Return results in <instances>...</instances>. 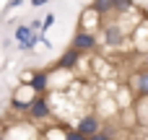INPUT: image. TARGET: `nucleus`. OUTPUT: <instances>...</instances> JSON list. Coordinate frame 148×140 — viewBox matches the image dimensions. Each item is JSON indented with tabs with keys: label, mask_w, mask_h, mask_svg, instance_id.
Instances as JSON below:
<instances>
[{
	"label": "nucleus",
	"mask_w": 148,
	"mask_h": 140,
	"mask_svg": "<svg viewBox=\"0 0 148 140\" xmlns=\"http://www.w3.org/2000/svg\"><path fill=\"white\" fill-rule=\"evenodd\" d=\"M99 36H101V44H104L107 49H117V47L130 44V36L122 31V26L117 23L114 16H112V18H104V23H101V29H99Z\"/></svg>",
	"instance_id": "nucleus-1"
},
{
	"label": "nucleus",
	"mask_w": 148,
	"mask_h": 140,
	"mask_svg": "<svg viewBox=\"0 0 148 140\" xmlns=\"http://www.w3.org/2000/svg\"><path fill=\"white\" fill-rule=\"evenodd\" d=\"M73 130H75V132H81L83 138L88 140L91 135H96V132H101V117H99L96 112H88V114H81V117L75 120V125H73Z\"/></svg>",
	"instance_id": "nucleus-2"
},
{
	"label": "nucleus",
	"mask_w": 148,
	"mask_h": 140,
	"mask_svg": "<svg viewBox=\"0 0 148 140\" xmlns=\"http://www.w3.org/2000/svg\"><path fill=\"white\" fill-rule=\"evenodd\" d=\"M34 125L39 122H49L52 120V107H49V96H36L29 107V114H26Z\"/></svg>",
	"instance_id": "nucleus-3"
},
{
	"label": "nucleus",
	"mask_w": 148,
	"mask_h": 140,
	"mask_svg": "<svg viewBox=\"0 0 148 140\" xmlns=\"http://www.w3.org/2000/svg\"><path fill=\"white\" fill-rule=\"evenodd\" d=\"M99 47V36L96 34H88V31H75L73 39H70V49L81 52V55H88Z\"/></svg>",
	"instance_id": "nucleus-4"
},
{
	"label": "nucleus",
	"mask_w": 148,
	"mask_h": 140,
	"mask_svg": "<svg viewBox=\"0 0 148 140\" xmlns=\"http://www.w3.org/2000/svg\"><path fill=\"white\" fill-rule=\"evenodd\" d=\"M34 99H36L34 91H31L29 86H21V88L13 91V96H10V109H13L16 114H29V107H31Z\"/></svg>",
	"instance_id": "nucleus-5"
},
{
	"label": "nucleus",
	"mask_w": 148,
	"mask_h": 140,
	"mask_svg": "<svg viewBox=\"0 0 148 140\" xmlns=\"http://www.w3.org/2000/svg\"><path fill=\"white\" fill-rule=\"evenodd\" d=\"M130 44H133V49L138 55H148V16H143V21L130 34Z\"/></svg>",
	"instance_id": "nucleus-6"
},
{
	"label": "nucleus",
	"mask_w": 148,
	"mask_h": 140,
	"mask_svg": "<svg viewBox=\"0 0 148 140\" xmlns=\"http://www.w3.org/2000/svg\"><path fill=\"white\" fill-rule=\"evenodd\" d=\"M78 23H81V29H78V31H88V34H96V31L101 29L104 18H101V16H99V13L94 10V8L88 5V8H86V10L81 13V21H78Z\"/></svg>",
	"instance_id": "nucleus-7"
},
{
	"label": "nucleus",
	"mask_w": 148,
	"mask_h": 140,
	"mask_svg": "<svg viewBox=\"0 0 148 140\" xmlns=\"http://www.w3.org/2000/svg\"><path fill=\"white\" fill-rule=\"evenodd\" d=\"M47 70H49V91H52V88L60 91V88L73 86V75H70V70H62V68H57V65H52V68H47Z\"/></svg>",
	"instance_id": "nucleus-8"
},
{
	"label": "nucleus",
	"mask_w": 148,
	"mask_h": 140,
	"mask_svg": "<svg viewBox=\"0 0 148 140\" xmlns=\"http://www.w3.org/2000/svg\"><path fill=\"white\" fill-rule=\"evenodd\" d=\"M29 88L34 91V96H49V70L47 68L36 70L34 78H31V83H29Z\"/></svg>",
	"instance_id": "nucleus-9"
},
{
	"label": "nucleus",
	"mask_w": 148,
	"mask_h": 140,
	"mask_svg": "<svg viewBox=\"0 0 148 140\" xmlns=\"http://www.w3.org/2000/svg\"><path fill=\"white\" fill-rule=\"evenodd\" d=\"M138 99H148V70H138L133 78H130V86H127Z\"/></svg>",
	"instance_id": "nucleus-10"
},
{
	"label": "nucleus",
	"mask_w": 148,
	"mask_h": 140,
	"mask_svg": "<svg viewBox=\"0 0 148 140\" xmlns=\"http://www.w3.org/2000/svg\"><path fill=\"white\" fill-rule=\"evenodd\" d=\"M13 36H16L18 47H21V49H26V52H29V49H34V44H39L36 34H34V31H31L29 26H23V23H21V26L16 29V34H13Z\"/></svg>",
	"instance_id": "nucleus-11"
},
{
	"label": "nucleus",
	"mask_w": 148,
	"mask_h": 140,
	"mask_svg": "<svg viewBox=\"0 0 148 140\" xmlns=\"http://www.w3.org/2000/svg\"><path fill=\"white\" fill-rule=\"evenodd\" d=\"M81 60H83V55L68 47V49H65V52L60 55V62H57V68H62V70H70V73H73V70H75V68L81 65Z\"/></svg>",
	"instance_id": "nucleus-12"
},
{
	"label": "nucleus",
	"mask_w": 148,
	"mask_h": 140,
	"mask_svg": "<svg viewBox=\"0 0 148 140\" xmlns=\"http://www.w3.org/2000/svg\"><path fill=\"white\" fill-rule=\"evenodd\" d=\"M96 112H99V114H107V117H112V114H117V112H120V107H117V101H114L112 96H104V94H99V99H96Z\"/></svg>",
	"instance_id": "nucleus-13"
},
{
	"label": "nucleus",
	"mask_w": 148,
	"mask_h": 140,
	"mask_svg": "<svg viewBox=\"0 0 148 140\" xmlns=\"http://www.w3.org/2000/svg\"><path fill=\"white\" fill-rule=\"evenodd\" d=\"M65 132H68V127L65 125H49V127H44L42 130V140H65Z\"/></svg>",
	"instance_id": "nucleus-14"
},
{
	"label": "nucleus",
	"mask_w": 148,
	"mask_h": 140,
	"mask_svg": "<svg viewBox=\"0 0 148 140\" xmlns=\"http://www.w3.org/2000/svg\"><path fill=\"white\" fill-rule=\"evenodd\" d=\"M114 101H117V107H120L122 112H125V109H133V96H130V88H125V86H122V88H117V99H114Z\"/></svg>",
	"instance_id": "nucleus-15"
},
{
	"label": "nucleus",
	"mask_w": 148,
	"mask_h": 140,
	"mask_svg": "<svg viewBox=\"0 0 148 140\" xmlns=\"http://www.w3.org/2000/svg\"><path fill=\"white\" fill-rule=\"evenodd\" d=\"M91 8H94L101 18H112V16H114V5H112V0H96Z\"/></svg>",
	"instance_id": "nucleus-16"
},
{
	"label": "nucleus",
	"mask_w": 148,
	"mask_h": 140,
	"mask_svg": "<svg viewBox=\"0 0 148 140\" xmlns=\"http://www.w3.org/2000/svg\"><path fill=\"white\" fill-rule=\"evenodd\" d=\"M112 5H114V16H122V13H127V10L135 8L133 0H112Z\"/></svg>",
	"instance_id": "nucleus-17"
},
{
	"label": "nucleus",
	"mask_w": 148,
	"mask_h": 140,
	"mask_svg": "<svg viewBox=\"0 0 148 140\" xmlns=\"http://www.w3.org/2000/svg\"><path fill=\"white\" fill-rule=\"evenodd\" d=\"M52 26H55V13H47L44 21H42V34H44L47 29H52Z\"/></svg>",
	"instance_id": "nucleus-18"
},
{
	"label": "nucleus",
	"mask_w": 148,
	"mask_h": 140,
	"mask_svg": "<svg viewBox=\"0 0 148 140\" xmlns=\"http://www.w3.org/2000/svg\"><path fill=\"white\" fill-rule=\"evenodd\" d=\"M65 140H86L81 132H75L73 127H68V132H65Z\"/></svg>",
	"instance_id": "nucleus-19"
},
{
	"label": "nucleus",
	"mask_w": 148,
	"mask_h": 140,
	"mask_svg": "<svg viewBox=\"0 0 148 140\" xmlns=\"http://www.w3.org/2000/svg\"><path fill=\"white\" fill-rule=\"evenodd\" d=\"M23 0H8V10H13V8H18Z\"/></svg>",
	"instance_id": "nucleus-20"
},
{
	"label": "nucleus",
	"mask_w": 148,
	"mask_h": 140,
	"mask_svg": "<svg viewBox=\"0 0 148 140\" xmlns=\"http://www.w3.org/2000/svg\"><path fill=\"white\" fill-rule=\"evenodd\" d=\"M88 140H109V138H107V135H101V132H96V135H91Z\"/></svg>",
	"instance_id": "nucleus-21"
},
{
	"label": "nucleus",
	"mask_w": 148,
	"mask_h": 140,
	"mask_svg": "<svg viewBox=\"0 0 148 140\" xmlns=\"http://www.w3.org/2000/svg\"><path fill=\"white\" fill-rule=\"evenodd\" d=\"M44 3H49V0H31V5H34V8H42Z\"/></svg>",
	"instance_id": "nucleus-22"
},
{
	"label": "nucleus",
	"mask_w": 148,
	"mask_h": 140,
	"mask_svg": "<svg viewBox=\"0 0 148 140\" xmlns=\"http://www.w3.org/2000/svg\"><path fill=\"white\" fill-rule=\"evenodd\" d=\"M143 70H148V55H143Z\"/></svg>",
	"instance_id": "nucleus-23"
},
{
	"label": "nucleus",
	"mask_w": 148,
	"mask_h": 140,
	"mask_svg": "<svg viewBox=\"0 0 148 140\" xmlns=\"http://www.w3.org/2000/svg\"><path fill=\"white\" fill-rule=\"evenodd\" d=\"M0 140H3V135H0Z\"/></svg>",
	"instance_id": "nucleus-24"
}]
</instances>
